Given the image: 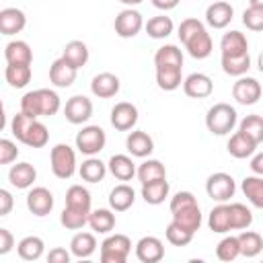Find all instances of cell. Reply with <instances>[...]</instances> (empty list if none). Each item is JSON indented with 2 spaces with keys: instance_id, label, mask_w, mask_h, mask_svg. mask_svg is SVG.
I'll return each mask as SVG.
<instances>
[{
  "instance_id": "10",
  "label": "cell",
  "mask_w": 263,
  "mask_h": 263,
  "mask_svg": "<svg viewBox=\"0 0 263 263\" xmlns=\"http://www.w3.org/2000/svg\"><path fill=\"white\" fill-rule=\"evenodd\" d=\"M53 203H55L53 193L47 187H33L27 193V210L37 218H43V216L51 214Z\"/></svg>"
},
{
  "instance_id": "43",
  "label": "cell",
  "mask_w": 263,
  "mask_h": 263,
  "mask_svg": "<svg viewBox=\"0 0 263 263\" xmlns=\"http://www.w3.org/2000/svg\"><path fill=\"white\" fill-rule=\"evenodd\" d=\"M47 140H49L47 127L41 121L33 119L29 129H27V134H25V138H23V144H27L29 148H43L47 144Z\"/></svg>"
},
{
  "instance_id": "18",
  "label": "cell",
  "mask_w": 263,
  "mask_h": 263,
  "mask_svg": "<svg viewBox=\"0 0 263 263\" xmlns=\"http://www.w3.org/2000/svg\"><path fill=\"white\" fill-rule=\"evenodd\" d=\"M27 25V16L21 8H14V6H8V8H2L0 10V33L2 35H16L25 29Z\"/></svg>"
},
{
  "instance_id": "47",
  "label": "cell",
  "mask_w": 263,
  "mask_h": 263,
  "mask_svg": "<svg viewBox=\"0 0 263 263\" xmlns=\"http://www.w3.org/2000/svg\"><path fill=\"white\" fill-rule=\"evenodd\" d=\"M238 129L242 132V134H247L251 140H255L257 144H261L263 142V117L261 115H247V117H242L240 119V123H238Z\"/></svg>"
},
{
  "instance_id": "20",
  "label": "cell",
  "mask_w": 263,
  "mask_h": 263,
  "mask_svg": "<svg viewBox=\"0 0 263 263\" xmlns=\"http://www.w3.org/2000/svg\"><path fill=\"white\" fill-rule=\"evenodd\" d=\"M173 214V222H177L179 226H183L185 230L189 232H197L203 218H201V210H199V203H191V205H185V208H179Z\"/></svg>"
},
{
  "instance_id": "36",
  "label": "cell",
  "mask_w": 263,
  "mask_h": 263,
  "mask_svg": "<svg viewBox=\"0 0 263 263\" xmlns=\"http://www.w3.org/2000/svg\"><path fill=\"white\" fill-rule=\"evenodd\" d=\"M31 64H8L4 78L12 88H25L31 82Z\"/></svg>"
},
{
  "instance_id": "58",
  "label": "cell",
  "mask_w": 263,
  "mask_h": 263,
  "mask_svg": "<svg viewBox=\"0 0 263 263\" xmlns=\"http://www.w3.org/2000/svg\"><path fill=\"white\" fill-rule=\"evenodd\" d=\"M179 2H181V0H152V4H154L158 10H173V8H177Z\"/></svg>"
},
{
  "instance_id": "22",
  "label": "cell",
  "mask_w": 263,
  "mask_h": 263,
  "mask_svg": "<svg viewBox=\"0 0 263 263\" xmlns=\"http://www.w3.org/2000/svg\"><path fill=\"white\" fill-rule=\"evenodd\" d=\"M107 168L117 181H132L136 177V173H138L136 162L127 154H113L109 158V162H107Z\"/></svg>"
},
{
  "instance_id": "35",
  "label": "cell",
  "mask_w": 263,
  "mask_h": 263,
  "mask_svg": "<svg viewBox=\"0 0 263 263\" xmlns=\"http://www.w3.org/2000/svg\"><path fill=\"white\" fill-rule=\"evenodd\" d=\"M88 226L97 234H109L115 228V214H113V210H107V208L92 210L90 216H88Z\"/></svg>"
},
{
  "instance_id": "42",
  "label": "cell",
  "mask_w": 263,
  "mask_h": 263,
  "mask_svg": "<svg viewBox=\"0 0 263 263\" xmlns=\"http://www.w3.org/2000/svg\"><path fill=\"white\" fill-rule=\"evenodd\" d=\"M154 66H181L183 68V51L173 43L162 45L154 53Z\"/></svg>"
},
{
  "instance_id": "9",
  "label": "cell",
  "mask_w": 263,
  "mask_h": 263,
  "mask_svg": "<svg viewBox=\"0 0 263 263\" xmlns=\"http://www.w3.org/2000/svg\"><path fill=\"white\" fill-rule=\"evenodd\" d=\"M64 117L72 125H82L92 117V101L84 95H74L64 105Z\"/></svg>"
},
{
  "instance_id": "45",
  "label": "cell",
  "mask_w": 263,
  "mask_h": 263,
  "mask_svg": "<svg viewBox=\"0 0 263 263\" xmlns=\"http://www.w3.org/2000/svg\"><path fill=\"white\" fill-rule=\"evenodd\" d=\"M216 257L224 263H230L234 261L236 257H240V242H238V236H224L218 245H216Z\"/></svg>"
},
{
  "instance_id": "37",
  "label": "cell",
  "mask_w": 263,
  "mask_h": 263,
  "mask_svg": "<svg viewBox=\"0 0 263 263\" xmlns=\"http://www.w3.org/2000/svg\"><path fill=\"white\" fill-rule=\"evenodd\" d=\"M138 181L144 185V183H150V181H158V179H166V168L160 160L156 158H146L140 166H138V173H136Z\"/></svg>"
},
{
  "instance_id": "53",
  "label": "cell",
  "mask_w": 263,
  "mask_h": 263,
  "mask_svg": "<svg viewBox=\"0 0 263 263\" xmlns=\"http://www.w3.org/2000/svg\"><path fill=\"white\" fill-rule=\"evenodd\" d=\"M191 203H197L195 195H193L191 191H179V193H175V195L171 197L168 208H171V212H175V210L185 208V205H191Z\"/></svg>"
},
{
  "instance_id": "61",
  "label": "cell",
  "mask_w": 263,
  "mask_h": 263,
  "mask_svg": "<svg viewBox=\"0 0 263 263\" xmlns=\"http://www.w3.org/2000/svg\"><path fill=\"white\" fill-rule=\"evenodd\" d=\"M249 4H253V6H263V0H249Z\"/></svg>"
},
{
  "instance_id": "50",
  "label": "cell",
  "mask_w": 263,
  "mask_h": 263,
  "mask_svg": "<svg viewBox=\"0 0 263 263\" xmlns=\"http://www.w3.org/2000/svg\"><path fill=\"white\" fill-rule=\"evenodd\" d=\"M33 119H35V117H31V115L18 111V113L12 117V121H10V134H12L18 142H23V138H25V134H27V129H29V125H31Z\"/></svg>"
},
{
  "instance_id": "6",
  "label": "cell",
  "mask_w": 263,
  "mask_h": 263,
  "mask_svg": "<svg viewBox=\"0 0 263 263\" xmlns=\"http://www.w3.org/2000/svg\"><path fill=\"white\" fill-rule=\"evenodd\" d=\"M236 191V183L228 173H214L205 181V193L218 203H226Z\"/></svg>"
},
{
  "instance_id": "32",
  "label": "cell",
  "mask_w": 263,
  "mask_h": 263,
  "mask_svg": "<svg viewBox=\"0 0 263 263\" xmlns=\"http://www.w3.org/2000/svg\"><path fill=\"white\" fill-rule=\"evenodd\" d=\"M43 251H45V242H43V238H39L35 234L21 238L16 245V253L23 261H37L43 257Z\"/></svg>"
},
{
  "instance_id": "46",
  "label": "cell",
  "mask_w": 263,
  "mask_h": 263,
  "mask_svg": "<svg viewBox=\"0 0 263 263\" xmlns=\"http://www.w3.org/2000/svg\"><path fill=\"white\" fill-rule=\"evenodd\" d=\"M230 222H232V230H247L253 224V212L245 205V203H230Z\"/></svg>"
},
{
  "instance_id": "16",
  "label": "cell",
  "mask_w": 263,
  "mask_h": 263,
  "mask_svg": "<svg viewBox=\"0 0 263 263\" xmlns=\"http://www.w3.org/2000/svg\"><path fill=\"white\" fill-rule=\"evenodd\" d=\"M78 70L74 66H70L64 58H58L51 66H49V82L58 88H68L74 84Z\"/></svg>"
},
{
  "instance_id": "26",
  "label": "cell",
  "mask_w": 263,
  "mask_h": 263,
  "mask_svg": "<svg viewBox=\"0 0 263 263\" xmlns=\"http://www.w3.org/2000/svg\"><path fill=\"white\" fill-rule=\"evenodd\" d=\"M4 60H6V64H31L33 62V51H31L27 41L12 39L4 47Z\"/></svg>"
},
{
  "instance_id": "39",
  "label": "cell",
  "mask_w": 263,
  "mask_h": 263,
  "mask_svg": "<svg viewBox=\"0 0 263 263\" xmlns=\"http://www.w3.org/2000/svg\"><path fill=\"white\" fill-rule=\"evenodd\" d=\"M144 29H146L148 37H152V39H164V37H168L173 33L175 25H173V18L171 16L156 14L152 18H148V23L144 25Z\"/></svg>"
},
{
  "instance_id": "23",
  "label": "cell",
  "mask_w": 263,
  "mask_h": 263,
  "mask_svg": "<svg viewBox=\"0 0 263 263\" xmlns=\"http://www.w3.org/2000/svg\"><path fill=\"white\" fill-rule=\"evenodd\" d=\"M220 51L222 55H242L249 53V41L245 33L240 31H228L220 39Z\"/></svg>"
},
{
  "instance_id": "13",
  "label": "cell",
  "mask_w": 263,
  "mask_h": 263,
  "mask_svg": "<svg viewBox=\"0 0 263 263\" xmlns=\"http://www.w3.org/2000/svg\"><path fill=\"white\" fill-rule=\"evenodd\" d=\"M136 257L142 263H158L164 257V245L158 236H142L136 242Z\"/></svg>"
},
{
  "instance_id": "11",
  "label": "cell",
  "mask_w": 263,
  "mask_h": 263,
  "mask_svg": "<svg viewBox=\"0 0 263 263\" xmlns=\"http://www.w3.org/2000/svg\"><path fill=\"white\" fill-rule=\"evenodd\" d=\"M136 123H138V107L127 101L115 103V107L111 109V125L117 132H129L136 127Z\"/></svg>"
},
{
  "instance_id": "38",
  "label": "cell",
  "mask_w": 263,
  "mask_h": 263,
  "mask_svg": "<svg viewBox=\"0 0 263 263\" xmlns=\"http://www.w3.org/2000/svg\"><path fill=\"white\" fill-rule=\"evenodd\" d=\"M238 242H240V255L247 259H253L263 251V236L249 228L238 234Z\"/></svg>"
},
{
  "instance_id": "2",
  "label": "cell",
  "mask_w": 263,
  "mask_h": 263,
  "mask_svg": "<svg viewBox=\"0 0 263 263\" xmlns=\"http://www.w3.org/2000/svg\"><path fill=\"white\" fill-rule=\"evenodd\" d=\"M236 121H238L236 109L230 107L228 103H216L205 113V127L214 136H226V134H230L234 129Z\"/></svg>"
},
{
  "instance_id": "56",
  "label": "cell",
  "mask_w": 263,
  "mask_h": 263,
  "mask_svg": "<svg viewBox=\"0 0 263 263\" xmlns=\"http://www.w3.org/2000/svg\"><path fill=\"white\" fill-rule=\"evenodd\" d=\"M12 193L8 189H0V216H8L10 210H12Z\"/></svg>"
},
{
  "instance_id": "7",
  "label": "cell",
  "mask_w": 263,
  "mask_h": 263,
  "mask_svg": "<svg viewBox=\"0 0 263 263\" xmlns=\"http://www.w3.org/2000/svg\"><path fill=\"white\" fill-rule=\"evenodd\" d=\"M144 18H142V14L136 10V8H123L117 16H115V21H113V29H115V33L121 37V39H132V37H136L142 29H144Z\"/></svg>"
},
{
  "instance_id": "51",
  "label": "cell",
  "mask_w": 263,
  "mask_h": 263,
  "mask_svg": "<svg viewBox=\"0 0 263 263\" xmlns=\"http://www.w3.org/2000/svg\"><path fill=\"white\" fill-rule=\"evenodd\" d=\"M201 29H205V27H203V23H201L199 18L189 16V18H183V21H181L177 35H179L181 43H185V41H189V39H191V37H193L197 31H201Z\"/></svg>"
},
{
  "instance_id": "29",
  "label": "cell",
  "mask_w": 263,
  "mask_h": 263,
  "mask_svg": "<svg viewBox=\"0 0 263 263\" xmlns=\"http://www.w3.org/2000/svg\"><path fill=\"white\" fill-rule=\"evenodd\" d=\"M62 58H64L70 66H74L76 70H80V68L86 66V62H88V47H86L84 41L72 39V41L66 43V47H64V51H62Z\"/></svg>"
},
{
  "instance_id": "31",
  "label": "cell",
  "mask_w": 263,
  "mask_h": 263,
  "mask_svg": "<svg viewBox=\"0 0 263 263\" xmlns=\"http://www.w3.org/2000/svg\"><path fill=\"white\" fill-rule=\"evenodd\" d=\"M171 185L166 179H158V181H150L142 185V199L150 205H160L166 197H168Z\"/></svg>"
},
{
  "instance_id": "28",
  "label": "cell",
  "mask_w": 263,
  "mask_h": 263,
  "mask_svg": "<svg viewBox=\"0 0 263 263\" xmlns=\"http://www.w3.org/2000/svg\"><path fill=\"white\" fill-rule=\"evenodd\" d=\"M208 226L212 232L218 234H226L232 230V222H230V205L228 203H218L216 208H212L210 216H208Z\"/></svg>"
},
{
  "instance_id": "59",
  "label": "cell",
  "mask_w": 263,
  "mask_h": 263,
  "mask_svg": "<svg viewBox=\"0 0 263 263\" xmlns=\"http://www.w3.org/2000/svg\"><path fill=\"white\" fill-rule=\"evenodd\" d=\"M121 4H125L127 8H132V6H138V4H142L144 0H119Z\"/></svg>"
},
{
  "instance_id": "5",
  "label": "cell",
  "mask_w": 263,
  "mask_h": 263,
  "mask_svg": "<svg viewBox=\"0 0 263 263\" xmlns=\"http://www.w3.org/2000/svg\"><path fill=\"white\" fill-rule=\"evenodd\" d=\"M76 148L78 152L86 154V156H95L99 154L105 144H107V136H105V129L99 127V125H84L78 134H76Z\"/></svg>"
},
{
  "instance_id": "25",
  "label": "cell",
  "mask_w": 263,
  "mask_h": 263,
  "mask_svg": "<svg viewBox=\"0 0 263 263\" xmlns=\"http://www.w3.org/2000/svg\"><path fill=\"white\" fill-rule=\"evenodd\" d=\"M183 45H185V49L189 51V55L195 58V60H205V58L212 53V47H214L212 37H210V33H208L205 29L197 31V33H195L189 41H185Z\"/></svg>"
},
{
  "instance_id": "14",
  "label": "cell",
  "mask_w": 263,
  "mask_h": 263,
  "mask_svg": "<svg viewBox=\"0 0 263 263\" xmlns=\"http://www.w3.org/2000/svg\"><path fill=\"white\" fill-rule=\"evenodd\" d=\"M234 16V8L224 2V0H218V2H212L208 8H205V23L212 27V29H226L230 25Z\"/></svg>"
},
{
  "instance_id": "54",
  "label": "cell",
  "mask_w": 263,
  "mask_h": 263,
  "mask_svg": "<svg viewBox=\"0 0 263 263\" xmlns=\"http://www.w3.org/2000/svg\"><path fill=\"white\" fill-rule=\"evenodd\" d=\"M70 257L72 253L62 249V247H53L49 253H47V261L49 263H70Z\"/></svg>"
},
{
  "instance_id": "15",
  "label": "cell",
  "mask_w": 263,
  "mask_h": 263,
  "mask_svg": "<svg viewBox=\"0 0 263 263\" xmlns=\"http://www.w3.org/2000/svg\"><path fill=\"white\" fill-rule=\"evenodd\" d=\"M125 148H127V152H129L132 156H136V158H148V156L154 152V140H152L146 132L134 129V132H129L127 138H125Z\"/></svg>"
},
{
  "instance_id": "55",
  "label": "cell",
  "mask_w": 263,
  "mask_h": 263,
  "mask_svg": "<svg viewBox=\"0 0 263 263\" xmlns=\"http://www.w3.org/2000/svg\"><path fill=\"white\" fill-rule=\"evenodd\" d=\"M14 247V236L8 228H0V255L10 253Z\"/></svg>"
},
{
  "instance_id": "40",
  "label": "cell",
  "mask_w": 263,
  "mask_h": 263,
  "mask_svg": "<svg viewBox=\"0 0 263 263\" xmlns=\"http://www.w3.org/2000/svg\"><path fill=\"white\" fill-rule=\"evenodd\" d=\"M220 66L222 70L228 74V76H245L251 68V55L249 53H242V55H222L220 60Z\"/></svg>"
},
{
  "instance_id": "60",
  "label": "cell",
  "mask_w": 263,
  "mask_h": 263,
  "mask_svg": "<svg viewBox=\"0 0 263 263\" xmlns=\"http://www.w3.org/2000/svg\"><path fill=\"white\" fill-rule=\"evenodd\" d=\"M257 68H259V72L263 74V51H261L259 58H257Z\"/></svg>"
},
{
  "instance_id": "19",
  "label": "cell",
  "mask_w": 263,
  "mask_h": 263,
  "mask_svg": "<svg viewBox=\"0 0 263 263\" xmlns=\"http://www.w3.org/2000/svg\"><path fill=\"white\" fill-rule=\"evenodd\" d=\"M37 179V168L31 162H16L8 171V181L16 189H31Z\"/></svg>"
},
{
  "instance_id": "3",
  "label": "cell",
  "mask_w": 263,
  "mask_h": 263,
  "mask_svg": "<svg viewBox=\"0 0 263 263\" xmlns=\"http://www.w3.org/2000/svg\"><path fill=\"white\" fill-rule=\"evenodd\" d=\"M51 173L58 179H70L76 173V152L68 144H55L49 152Z\"/></svg>"
},
{
  "instance_id": "41",
  "label": "cell",
  "mask_w": 263,
  "mask_h": 263,
  "mask_svg": "<svg viewBox=\"0 0 263 263\" xmlns=\"http://www.w3.org/2000/svg\"><path fill=\"white\" fill-rule=\"evenodd\" d=\"M90 201H92V197H90V191L86 187H82V185L68 187V191H66V205L82 210V212H92L90 210Z\"/></svg>"
},
{
  "instance_id": "44",
  "label": "cell",
  "mask_w": 263,
  "mask_h": 263,
  "mask_svg": "<svg viewBox=\"0 0 263 263\" xmlns=\"http://www.w3.org/2000/svg\"><path fill=\"white\" fill-rule=\"evenodd\" d=\"M88 216H90V212H82V210L66 205L60 214V222L68 230H80L84 224H88Z\"/></svg>"
},
{
  "instance_id": "17",
  "label": "cell",
  "mask_w": 263,
  "mask_h": 263,
  "mask_svg": "<svg viewBox=\"0 0 263 263\" xmlns=\"http://www.w3.org/2000/svg\"><path fill=\"white\" fill-rule=\"evenodd\" d=\"M119 88H121V82L111 72H101L90 80V92L99 99H111L119 92Z\"/></svg>"
},
{
  "instance_id": "27",
  "label": "cell",
  "mask_w": 263,
  "mask_h": 263,
  "mask_svg": "<svg viewBox=\"0 0 263 263\" xmlns=\"http://www.w3.org/2000/svg\"><path fill=\"white\" fill-rule=\"evenodd\" d=\"M97 251V238L92 232H76L70 240V253L76 259H88Z\"/></svg>"
},
{
  "instance_id": "33",
  "label": "cell",
  "mask_w": 263,
  "mask_h": 263,
  "mask_svg": "<svg viewBox=\"0 0 263 263\" xmlns=\"http://www.w3.org/2000/svg\"><path fill=\"white\" fill-rule=\"evenodd\" d=\"M240 189L251 205L263 210V177L261 175H249L242 179Z\"/></svg>"
},
{
  "instance_id": "49",
  "label": "cell",
  "mask_w": 263,
  "mask_h": 263,
  "mask_svg": "<svg viewBox=\"0 0 263 263\" xmlns=\"http://www.w3.org/2000/svg\"><path fill=\"white\" fill-rule=\"evenodd\" d=\"M242 25L249 31H263V6L249 4V8L242 12Z\"/></svg>"
},
{
  "instance_id": "21",
  "label": "cell",
  "mask_w": 263,
  "mask_h": 263,
  "mask_svg": "<svg viewBox=\"0 0 263 263\" xmlns=\"http://www.w3.org/2000/svg\"><path fill=\"white\" fill-rule=\"evenodd\" d=\"M257 146H259V144H257L255 140H251L247 134H242V132L238 129V132H234V134L230 136V140H228V144H226V150H228V154L234 156V158H249V156L255 154Z\"/></svg>"
},
{
  "instance_id": "12",
  "label": "cell",
  "mask_w": 263,
  "mask_h": 263,
  "mask_svg": "<svg viewBox=\"0 0 263 263\" xmlns=\"http://www.w3.org/2000/svg\"><path fill=\"white\" fill-rule=\"evenodd\" d=\"M183 92L191 99H205L214 92V82L203 72H193L183 80Z\"/></svg>"
},
{
  "instance_id": "30",
  "label": "cell",
  "mask_w": 263,
  "mask_h": 263,
  "mask_svg": "<svg viewBox=\"0 0 263 263\" xmlns=\"http://www.w3.org/2000/svg\"><path fill=\"white\" fill-rule=\"evenodd\" d=\"M156 84L162 90H177L183 84L181 66H156Z\"/></svg>"
},
{
  "instance_id": "34",
  "label": "cell",
  "mask_w": 263,
  "mask_h": 263,
  "mask_svg": "<svg viewBox=\"0 0 263 263\" xmlns=\"http://www.w3.org/2000/svg\"><path fill=\"white\" fill-rule=\"evenodd\" d=\"M107 171H109L107 164H105L101 158H95V156H88V158L80 164V168H78L80 179L86 181V183H101V181L105 179Z\"/></svg>"
},
{
  "instance_id": "48",
  "label": "cell",
  "mask_w": 263,
  "mask_h": 263,
  "mask_svg": "<svg viewBox=\"0 0 263 263\" xmlns=\"http://www.w3.org/2000/svg\"><path fill=\"white\" fill-rule=\"evenodd\" d=\"M164 236L166 240L173 245V247H187L191 240H193V232L185 230L183 226H179L177 222H171L164 230Z\"/></svg>"
},
{
  "instance_id": "24",
  "label": "cell",
  "mask_w": 263,
  "mask_h": 263,
  "mask_svg": "<svg viewBox=\"0 0 263 263\" xmlns=\"http://www.w3.org/2000/svg\"><path fill=\"white\" fill-rule=\"evenodd\" d=\"M134 201H136V191L127 183L115 185L109 193V208L113 212H125L134 205Z\"/></svg>"
},
{
  "instance_id": "57",
  "label": "cell",
  "mask_w": 263,
  "mask_h": 263,
  "mask_svg": "<svg viewBox=\"0 0 263 263\" xmlns=\"http://www.w3.org/2000/svg\"><path fill=\"white\" fill-rule=\"evenodd\" d=\"M251 171H253V175H261L263 177V152H259V154H255L253 158H251Z\"/></svg>"
},
{
  "instance_id": "1",
  "label": "cell",
  "mask_w": 263,
  "mask_h": 263,
  "mask_svg": "<svg viewBox=\"0 0 263 263\" xmlns=\"http://www.w3.org/2000/svg\"><path fill=\"white\" fill-rule=\"evenodd\" d=\"M62 101L58 97L55 90L51 88H37V90H29L23 95L21 99V111L31 115V117H51L60 111Z\"/></svg>"
},
{
  "instance_id": "4",
  "label": "cell",
  "mask_w": 263,
  "mask_h": 263,
  "mask_svg": "<svg viewBox=\"0 0 263 263\" xmlns=\"http://www.w3.org/2000/svg\"><path fill=\"white\" fill-rule=\"evenodd\" d=\"M132 251V240L125 234H109L101 242V261L103 263H125Z\"/></svg>"
},
{
  "instance_id": "8",
  "label": "cell",
  "mask_w": 263,
  "mask_h": 263,
  "mask_svg": "<svg viewBox=\"0 0 263 263\" xmlns=\"http://www.w3.org/2000/svg\"><path fill=\"white\" fill-rule=\"evenodd\" d=\"M263 95L261 82L253 76H238V80L232 84V97L238 105H255Z\"/></svg>"
},
{
  "instance_id": "52",
  "label": "cell",
  "mask_w": 263,
  "mask_h": 263,
  "mask_svg": "<svg viewBox=\"0 0 263 263\" xmlns=\"http://www.w3.org/2000/svg\"><path fill=\"white\" fill-rule=\"evenodd\" d=\"M18 156V148L12 140L2 138L0 140V164H10L12 160H16Z\"/></svg>"
}]
</instances>
